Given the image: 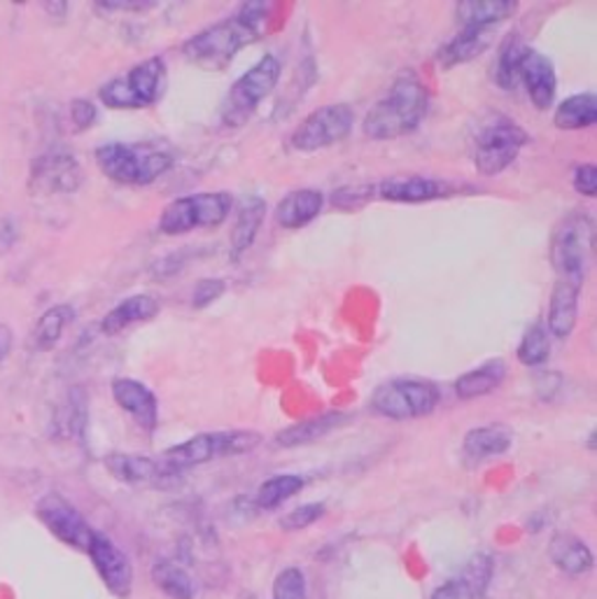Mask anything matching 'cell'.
Listing matches in <instances>:
<instances>
[{
  "label": "cell",
  "mask_w": 597,
  "mask_h": 599,
  "mask_svg": "<svg viewBox=\"0 0 597 599\" xmlns=\"http://www.w3.org/2000/svg\"><path fill=\"white\" fill-rule=\"evenodd\" d=\"M272 10V3L250 0V3L239 8V12L191 35L183 45V56L191 66L208 73H220L229 68L239 52L259 41Z\"/></svg>",
  "instance_id": "cell-1"
},
{
  "label": "cell",
  "mask_w": 597,
  "mask_h": 599,
  "mask_svg": "<svg viewBox=\"0 0 597 599\" xmlns=\"http://www.w3.org/2000/svg\"><path fill=\"white\" fill-rule=\"evenodd\" d=\"M430 91L413 70L395 77L383 99L374 103L362 122V131L372 141H395L413 133L428 118Z\"/></svg>",
  "instance_id": "cell-2"
},
{
  "label": "cell",
  "mask_w": 597,
  "mask_h": 599,
  "mask_svg": "<svg viewBox=\"0 0 597 599\" xmlns=\"http://www.w3.org/2000/svg\"><path fill=\"white\" fill-rule=\"evenodd\" d=\"M96 164L112 182L145 187L164 178L176 159L152 143H108L96 149Z\"/></svg>",
  "instance_id": "cell-3"
},
{
  "label": "cell",
  "mask_w": 597,
  "mask_h": 599,
  "mask_svg": "<svg viewBox=\"0 0 597 599\" xmlns=\"http://www.w3.org/2000/svg\"><path fill=\"white\" fill-rule=\"evenodd\" d=\"M595 245V224L588 212H570L555 224L549 245L557 280L584 287Z\"/></svg>",
  "instance_id": "cell-4"
},
{
  "label": "cell",
  "mask_w": 597,
  "mask_h": 599,
  "mask_svg": "<svg viewBox=\"0 0 597 599\" xmlns=\"http://www.w3.org/2000/svg\"><path fill=\"white\" fill-rule=\"evenodd\" d=\"M259 443H262V436L253 430L206 432V434H197V436L178 443V446L168 448L159 459L173 474L180 476L187 469L206 465V462L253 453Z\"/></svg>",
  "instance_id": "cell-5"
},
{
  "label": "cell",
  "mask_w": 597,
  "mask_h": 599,
  "mask_svg": "<svg viewBox=\"0 0 597 599\" xmlns=\"http://www.w3.org/2000/svg\"><path fill=\"white\" fill-rule=\"evenodd\" d=\"M168 87V68L162 56L141 62L120 77H112L99 91L112 110H143L157 103Z\"/></svg>",
  "instance_id": "cell-6"
},
{
  "label": "cell",
  "mask_w": 597,
  "mask_h": 599,
  "mask_svg": "<svg viewBox=\"0 0 597 599\" xmlns=\"http://www.w3.org/2000/svg\"><path fill=\"white\" fill-rule=\"evenodd\" d=\"M280 73L283 64L276 54H264L255 66H250L239 80L229 87L226 101L222 108V122L234 129L243 126L278 87Z\"/></svg>",
  "instance_id": "cell-7"
},
{
  "label": "cell",
  "mask_w": 597,
  "mask_h": 599,
  "mask_svg": "<svg viewBox=\"0 0 597 599\" xmlns=\"http://www.w3.org/2000/svg\"><path fill=\"white\" fill-rule=\"evenodd\" d=\"M441 390L422 378H393L372 392V411L390 420H416L436 411Z\"/></svg>",
  "instance_id": "cell-8"
},
{
  "label": "cell",
  "mask_w": 597,
  "mask_h": 599,
  "mask_svg": "<svg viewBox=\"0 0 597 599\" xmlns=\"http://www.w3.org/2000/svg\"><path fill=\"white\" fill-rule=\"evenodd\" d=\"M234 208V197L226 191H201V195H189L170 201L162 218L159 231L164 236H183L195 229H215Z\"/></svg>",
  "instance_id": "cell-9"
},
{
  "label": "cell",
  "mask_w": 597,
  "mask_h": 599,
  "mask_svg": "<svg viewBox=\"0 0 597 599\" xmlns=\"http://www.w3.org/2000/svg\"><path fill=\"white\" fill-rule=\"evenodd\" d=\"M530 135L523 126H518L509 118H493L476 133L474 141V166L480 176H499L528 145Z\"/></svg>",
  "instance_id": "cell-10"
},
{
  "label": "cell",
  "mask_w": 597,
  "mask_h": 599,
  "mask_svg": "<svg viewBox=\"0 0 597 599\" xmlns=\"http://www.w3.org/2000/svg\"><path fill=\"white\" fill-rule=\"evenodd\" d=\"M355 112L349 103H330L313 110L290 133V147L297 152H320L345 141L353 131Z\"/></svg>",
  "instance_id": "cell-11"
},
{
  "label": "cell",
  "mask_w": 597,
  "mask_h": 599,
  "mask_svg": "<svg viewBox=\"0 0 597 599\" xmlns=\"http://www.w3.org/2000/svg\"><path fill=\"white\" fill-rule=\"evenodd\" d=\"M37 518H41V523L64 544L85 551L89 548V541L93 536L96 530L89 528V523L85 520V515L77 511L70 501H66L62 495H45L41 501H37L35 507Z\"/></svg>",
  "instance_id": "cell-12"
},
{
  "label": "cell",
  "mask_w": 597,
  "mask_h": 599,
  "mask_svg": "<svg viewBox=\"0 0 597 599\" xmlns=\"http://www.w3.org/2000/svg\"><path fill=\"white\" fill-rule=\"evenodd\" d=\"M91 563L99 572L101 581L114 597H129L133 586V569L124 551L114 544V541L101 532H93L89 548H87Z\"/></svg>",
  "instance_id": "cell-13"
},
{
  "label": "cell",
  "mask_w": 597,
  "mask_h": 599,
  "mask_svg": "<svg viewBox=\"0 0 597 599\" xmlns=\"http://www.w3.org/2000/svg\"><path fill=\"white\" fill-rule=\"evenodd\" d=\"M82 185V168L70 152L54 149L33 164L31 187L45 195H70Z\"/></svg>",
  "instance_id": "cell-14"
},
{
  "label": "cell",
  "mask_w": 597,
  "mask_h": 599,
  "mask_svg": "<svg viewBox=\"0 0 597 599\" xmlns=\"http://www.w3.org/2000/svg\"><path fill=\"white\" fill-rule=\"evenodd\" d=\"M106 469L124 486L136 488H164L178 478V474H173L159 457L145 455L112 453L106 457Z\"/></svg>",
  "instance_id": "cell-15"
},
{
  "label": "cell",
  "mask_w": 597,
  "mask_h": 599,
  "mask_svg": "<svg viewBox=\"0 0 597 599\" xmlns=\"http://www.w3.org/2000/svg\"><path fill=\"white\" fill-rule=\"evenodd\" d=\"M462 187L449 180L422 178V176H399L376 185V197L393 203H428L457 195Z\"/></svg>",
  "instance_id": "cell-16"
},
{
  "label": "cell",
  "mask_w": 597,
  "mask_h": 599,
  "mask_svg": "<svg viewBox=\"0 0 597 599\" xmlns=\"http://www.w3.org/2000/svg\"><path fill=\"white\" fill-rule=\"evenodd\" d=\"M112 397L120 409L133 418V422L147 434L157 430L159 424V401L145 382L136 378H114Z\"/></svg>",
  "instance_id": "cell-17"
},
{
  "label": "cell",
  "mask_w": 597,
  "mask_h": 599,
  "mask_svg": "<svg viewBox=\"0 0 597 599\" xmlns=\"http://www.w3.org/2000/svg\"><path fill=\"white\" fill-rule=\"evenodd\" d=\"M495 563L490 553H476L451 581L439 586L430 599H480L493 581Z\"/></svg>",
  "instance_id": "cell-18"
},
{
  "label": "cell",
  "mask_w": 597,
  "mask_h": 599,
  "mask_svg": "<svg viewBox=\"0 0 597 599\" xmlns=\"http://www.w3.org/2000/svg\"><path fill=\"white\" fill-rule=\"evenodd\" d=\"M521 85L526 87L530 101L537 110H549L553 106L557 77H555V66L546 54L528 47L521 64Z\"/></svg>",
  "instance_id": "cell-19"
},
{
  "label": "cell",
  "mask_w": 597,
  "mask_h": 599,
  "mask_svg": "<svg viewBox=\"0 0 597 599\" xmlns=\"http://www.w3.org/2000/svg\"><path fill=\"white\" fill-rule=\"evenodd\" d=\"M495 41V29L488 26H462L460 33L436 54L441 68H455L478 59Z\"/></svg>",
  "instance_id": "cell-20"
},
{
  "label": "cell",
  "mask_w": 597,
  "mask_h": 599,
  "mask_svg": "<svg viewBox=\"0 0 597 599\" xmlns=\"http://www.w3.org/2000/svg\"><path fill=\"white\" fill-rule=\"evenodd\" d=\"M266 218V201L257 195H250L241 201L239 212H236V222L234 229H231V239H229V253L231 262H239L253 243L259 236V229Z\"/></svg>",
  "instance_id": "cell-21"
},
{
  "label": "cell",
  "mask_w": 597,
  "mask_h": 599,
  "mask_svg": "<svg viewBox=\"0 0 597 599\" xmlns=\"http://www.w3.org/2000/svg\"><path fill=\"white\" fill-rule=\"evenodd\" d=\"M579 295H582V287L555 280L551 301H549V315H546V332L551 336L555 339L572 336L576 318H579Z\"/></svg>",
  "instance_id": "cell-22"
},
{
  "label": "cell",
  "mask_w": 597,
  "mask_h": 599,
  "mask_svg": "<svg viewBox=\"0 0 597 599\" xmlns=\"http://www.w3.org/2000/svg\"><path fill=\"white\" fill-rule=\"evenodd\" d=\"M513 443V434L507 428V424H484V428H474L467 432L465 441H462V453H465V459H469L472 465H478V462H486L493 457L505 455Z\"/></svg>",
  "instance_id": "cell-23"
},
{
  "label": "cell",
  "mask_w": 597,
  "mask_h": 599,
  "mask_svg": "<svg viewBox=\"0 0 597 599\" xmlns=\"http://www.w3.org/2000/svg\"><path fill=\"white\" fill-rule=\"evenodd\" d=\"M159 315V301L150 295H133L120 301L101 320V332L106 336H118L133 324L150 322Z\"/></svg>",
  "instance_id": "cell-24"
},
{
  "label": "cell",
  "mask_w": 597,
  "mask_h": 599,
  "mask_svg": "<svg viewBox=\"0 0 597 599\" xmlns=\"http://www.w3.org/2000/svg\"><path fill=\"white\" fill-rule=\"evenodd\" d=\"M551 563L567 576H584L593 569V551L584 539L570 532H557L549 541Z\"/></svg>",
  "instance_id": "cell-25"
},
{
  "label": "cell",
  "mask_w": 597,
  "mask_h": 599,
  "mask_svg": "<svg viewBox=\"0 0 597 599\" xmlns=\"http://www.w3.org/2000/svg\"><path fill=\"white\" fill-rule=\"evenodd\" d=\"M324 208V197L318 189H295L285 195L276 208V222L283 229H301L311 224Z\"/></svg>",
  "instance_id": "cell-26"
},
{
  "label": "cell",
  "mask_w": 597,
  "mask_h": 599,
  "mask_svg": "<svg viewBox=\"0 0 597 599\" xmlns=\"http://www.w3.org/2000/svg\"><path fill=\"white\" fill-rule=\"evenodd\" d=\"M351 420L349 413L343 411H327L318 418L303 420L292 424V428H287L283 432L276 434V443L280 448H297V446H306V443H313L318 439H324L327 434H332L334 430L343 428L345 422Z\"/></svg>",
  "instance_id": "cell-27"
},
{
  "label": "cell",
  "mask_w": 597,
  "mask_h": 599,
  "mask_svg": "<svg viewBox=\"0 0 597 599\" xmlns=\"http://www.w3.org/2000/svg\"><path fill=\"white\" fill-rule=\"evenodd\" d=\"M518 10L516 0H465L455 5V22L462 26L497 29Z\"/></svg>",
  "instance_id": "cell-28"
},
{
  "label": "cell",
  "mask_w": 597,
  "mask_h": 599,
  "mask_svg": "<svg viewBox=\"0 0 597 599\" xmlns=\"http://www.w3.org/2000/svg\"><path fill=\"white\" fill-rule=\"evenodd\" d=\"M507 371H509V366L507 362L502 359H490L486 364H480L476 366V369L467 371V374H462L455 385H453V390L460 399H478V397H486L490 392H495L499 385L505 382L507 378Z\"/></svg>",
  "instance_id": "cell-29"
},
{
  "label": "cell",
  "mask_w": 597,
  "mask_h": 599,
  "mask_svg": "<svg viewBox=\"0 0 597 599\" xmlns=\"http://www.w3.org/2000/svg\"><path fill=\"white\" fill-rule=\"evenodd\" d=\"M528 43L523 41L521 35H507V41L499 47V54L493 66V80L499 89L505 91H516L521 87V64L523 56L528 52Z\"/></svg>",
  "instance_id": "cell-30"
},
{
  "label": "cell",
  "mask_w": 597,
  "mask_h": 599,
  "mask_svg": "<svg viewBox=\"0 0 597 599\" xmlns=\"http://www.w3.org/2000/svg\"><path fill=\"white\" fill-rule=\"evenodd\" d=\"M597 122V101L593 91L572 93L555 108L553 124L563 131L588 129Z\"/></svg>",
  "instance_id": "cell-31"
},
{
  "label": "cell",
  "mask_w": 597,
  "mask_h": 599,
  "mask_svg": "<svg viewBox=\"0 0 597 599\" xmlns=\"http://www.w3.org/2000/svg\"><path fill=\"white\" fill-rule=\"evenodd\" d=\"M154 586H157L170 599H195L199 588L195 576H191L183 565L173 559H159L152 569Z\"/></svg>",
  "instance_id": "cell-32"
},
{
  "label": "cell",
  "mask_w": 597,
  "mask_h": 599,
  "mask_svg": "<svg viewBox=\"0 0 597 599\" xmlns=\"http://www.w3.org/2000/svg\"><path fill=\"white\" fill-rule=\"evenodd\" d=\"M75 320V308L68 303L52 306L47 313L41 315V320L35 322L33 330V345L35 351L47 353L52 347L62 341L66 326Z\"/></svg>",
  "instance_id": "cell-33"
},
{
  "label": "cell",
  "mask_w": 597,
  "mask_h": 599,
  "mask_svg": "<svg viewBox=\"0 0 597 599\" xmlns=\"http://www.w3.org/2000/svg\"><path fill=\"white\" fill-rule=\"evenodd\" d=\"M303 488V478L295 474H280L266 478L257 490V507L264 511L278 509L283 501L295 497Z\"/></svg>",
  "instance_id": "cell-34"
},
{
  "label": "cell",
  "mask_w": 597,
  "mask_h": 599,
  "mask_svg": "<svg viewBox=\"0 0 597 599\" xmlns=\"http://www.w3.org/2000/svg\"><path fill=\"white\" fill-rule=\"evenodd\" d=\"M551 355V334L546 332V324L537 322L528 326V332L521 339V345H518L516 357L518 362H523L526 366H542Z\"/></svg>",
  "instance_id": "cell-35"
},
{
  "label": "cell",
  "mask_w": 597,
  "mask_h": 599,
  "mask_svg": "<svg viewBox=\"0 0 597 599\" xmlns=\"http://www.w3.org/2000/svg\"><path fill=\"white\" fill-rule=\"evenodd\" d=\"M274 599H308L306 576L299 567H287L276 576Z\"/></svg>",
  "instance_id": "cell-36"
},
{
  "label": "cell",
  "mask_w": 597,
  "mask_h": 599,
  "mask_svg": "<svg viewBox=\"0 0 597 599\" xmlns=\"http://www.w3.org/2000/svg\"><path fill=\"white\" fill-rule=\"evenodd\" d=\"M324 511H327V507L322 504V501H313V504H301L295 511H290V513L280 518V528L285 532L306 530V528H311L313 523H318V520L324 515Z\"/></svg>",
  "instance_id": "cell-37"
},
{
  "label": "cell",
  "mask_w": 597,
  "mask_h": 599,
  "mask_svg": "<svg viewBox=\"0 0 597 599\" xmlns=\"http://www.w3.org/2000/svg\"><path fill=\"white\" fill-rule=\"evenodd\" d=\"M226 292V285L220 278H203L195 285V292H191V306L201 311V308L213 306L222 295Z\"/></svg>",
  "instance_id": "cell-38"
},
{
  "label": "cell",
  "mask_w": 597,
  "mask_h": 599,
  "mask_svg": "<svg viewBox=\"0 0 597 599\" xmlns=\"http://www.w3.org/2000/svg\"><path fill=\"white\" fill-rule=\"evenodd\" d=\"M376 197V185L369 187H343L334 195V206L343 210H357Z\"/></svg>",
  "instance_id": "cell-39"
},
{
  "label": "cell",
  "mask_w": 597,
  "mask_h": 599,
  "mask_svg": "<svg viewBox=\"0 0 597 599\" xmlns=\"http://www.w3.org/2000/svg\"><path fill=\"white\" fill-rule=\"evenodd\" d=\"M572 187L579 191V195L593 199L597 195V168H595V164L576 166L574 173H572Z\"/></svg>",
  "instance_id": "cell-40"
},
{
  "label": "cell",
  "mask_w": 597,
  "mask_h": 599,
  "mask_svg": "<svg viewBox=\"0 0 597 599\" xmlns=\"http://www.w3.org/2000/svg\"><path fill=\"white\" fill-rule=\"evenodd\" d=\"M70 120H73V124H75L77 131L89 129L96 122V108H93V103L85 101V99L73 101V106H70Z\"/></svg>",
  "instance_id": "cell-41"
},
{
  "label": "cell",
  "mask_w": 597,
  "mask_h": 599,
  "mask_svg": "<svg viewBox=\"0 0 597 599\" xmlns=\"http://www.w3.org/2000/svg\"><path fill=\"white\" fill-rule=\"evenodd\" d=\"M99 5L112 12H143L152 10L157 3H150V0H101Z\"/></svg>",
  "instance_id": "cell-42"
},
{
  "label": "cell",
  "mask_w": 597,
  "mask_h": 599,
  "mask_svg": "<svg viewBox=\"0 0 597 599\" xmlns=\"http://www.w3.org/2000/svg\"><path fill=\"white\" fill-rule=\"evenodd\" d=\"M12 353V332L10 326L0 322V362H3Z\"/></svg>",
  "instance_id": "cell-43"
}]
</instances>
